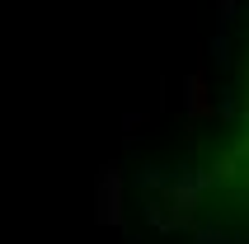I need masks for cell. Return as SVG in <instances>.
<instances>
[{"mask_svg":"<svg viewBox=\"0 0 249 244\" xmlns=\"http://www.w3.org/2000/svg\"><path fill=\"white\" fill-rule=\"evenodd\" d=\"M123 169L118 164H104V174H99V221H118L123 216Z\"/></svg>","mask_w":249,"mask_h":244,"instance_id":"obj_1","label":"cell"},{"mask_svg":"<svg viewBox=\"0 0 249 244\" xmlns=\"http://www.w3.org/2000/svg\"><path fill=\"white\" fill-rule=\"evenodd\" d=\"M183 108H188V118H207V113H216L207 104V80H202V70H193V75L183 80Z\"/></svg>","mask_w":249,"mask_h":244,"instance_id":"obj_2","label":"cell"},{"mask_svg":"<svg viewBox=\"0 0 249 244\" xmlns=\"http://www.w3.org/2000/svg\"><path fill=\"white\" fill-rule=\"evenodd\" d=\"M207 52L216 56V66H231V42H226V33H216V38H212Z\"/></svg>","mask_w":249,"mask_h":244,"instance_id":"obj_3","label":"cell"},{"mask_svg":"<svg viewBox=\"0 0 249 244\" xmlns=\"http://www.w3.org/2000/svg\"><path fill=\"white\" fill-rule=\"evenodd\" d=\"M216 113H221V118H235V113H240V99H235V89H221V108H216Z\"/></svg>","mask_w":249,"mask_h":244,"instance_id":"obj_4","label":"cell"},{"mask_svg":"<svg viewBox=\"0 0 249 244\" xmlns=\"http://www.w3.org/2000/svg\"><path fill=\"white\" fill-rule=\"evenodd\" d=\"M216 178H235V155H221L216 160Z\"/></svg>","mask_w":249,"mask_h":244,"instance_id":"obj_5","label":"cell"},{"mask_svg":"<svg viewBox=\"0 0 249 244\" xmlns=\"http://www.w3.org/2000/svg\"><path fill=\"white\" fill-rule=\"evenodd\" d=\"M235 5H240V0H221V24H231V19H235Z\"/></svg>","mask_w":249,"mask_h":244,"instance_id":"obj_6","label":"cell"}]
</instances>
